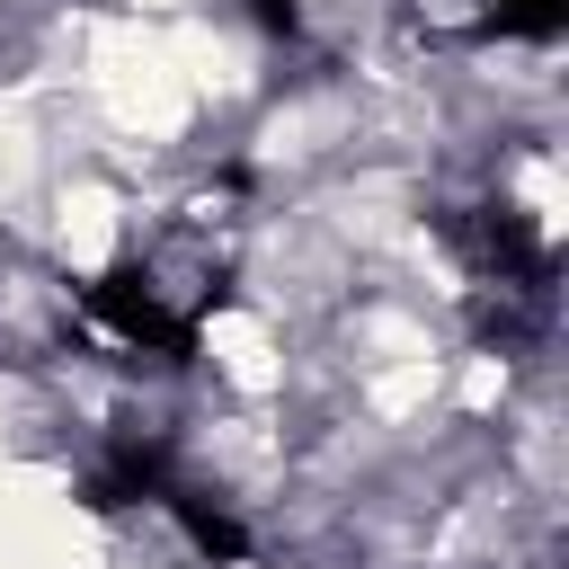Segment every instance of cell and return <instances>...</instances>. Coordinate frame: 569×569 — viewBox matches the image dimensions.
I'll return each mask as SVG.
<instances>
[{"label":"cell","instance_id":"1","mask_svg":"<svg viewBox=\"0 0 569 569\" xmlns=\"http://www.w3.org/2000/svg\"><path fill=\"white\" fill-rule=\"evenodd\" d=\"M80 311H89L107 338L142 347V356H169V365H187V356H196V320H187V311H169V302H160V284H151L142 267L89 276V284H80Z\"/></svg>","mask_w":569,"mask_h":569},{"label":"cell","instance_id":"2","mask_svg":"<svg viewBox=\"0 0 569 569\" xmlns=\"http://www.w3.org/2000/svg\"><path fill=\"white\" fill-rule=\"evenodd\" d=\"M462 249H471V267L498 293H542L551 284V249H542V231H533L525 204H471L462 213Z\"/></svg>","mask_w":569,"mask_h":569},{"label":"cell","instance_id":"3","mask_svg":"<svg viewBox=\"0 0 569 569\" xmlns=\"http://www.w3.org/2000/svg\"><path fill=\"white\" fill-rule=\"evenodd\" d=\"M160 507H169V516L187 525V542H196L204 560H222V569H231V560H249V533H240V525H231L222 507H204L196 489H178V480H169V498H160Z\"/></svg>","mask_w":569,"mask_h":569},{"label":"cell","instance_id":"4","mask_svg":"<svg viewBox=\"0 0 569 569\" xmlns=\"http://www.w3.org/2000/svg\"><path fill=\"white\" fill-rule=\"evenodd\" d=\"M560 27V0H489L480 36H551Z\"/></svg>","mask_w":569,"mask_h":569},{"label":"cell","instance_id":"5","mask_svg":"<svg viewBox=\"0 0 569 569\" xmlns=\"http://www.w3.org/2000/svg\"><path fill=\"white\" fill-rule=\"evenodd\" d=\"M249 18H258V27H276V36H293V27H302V9H293V0H249Z\"/></svg>","mask_w":569,"mask_h":569}]
</instances>
